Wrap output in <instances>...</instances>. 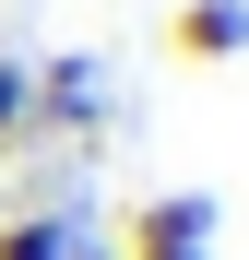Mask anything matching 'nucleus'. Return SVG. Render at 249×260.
Segmentation results:
<instances>
[{
	"instance_id": "1",
	"label": "nucleus",
	"mask_w": 249,
	"mask_h": 260,
	"mask_svg": "<svg viewBox=\"0 0 249 260\" xmlns=\"http://www.w3.org/2000/svg\"><path fill=\"white\" fill-rule=\"evenodd\" d=\"M131 260H214V189H154L131 225H119Z\"/></svg>"
},
{
	"instance_id": "2",
	"label": "nucleus",
	"mask_w": 249,
	"mask_h": 260,
	"mask_svg": "<svg viewBox=\"0 0 249 260\" xmlns=\"http://www.w3.org/2000/svg\"><path fill=\"white\" fill-rule=\"evenodd\" d=\"M166 48L178 59H249V0H178V12H166Z\"/></svg>"
},
{
	"instance_id": "4",
	"label": "nucleus",
	"mask_w": 249,
	"mask_h": 260,
	"mask_svg": "<svg viewBox=\"0 0 249 260\" xmlns=\"http://www.w3.org/2000/svg\"><path fill=\"white\" fill-rule=\"evenodd\" d=\"M0 142H36V59H0Z\"/></svg>"
},
{
	"instance_id": "3",
	"label": "nucleus",
	"mask_w": 249,
	"mask_h": 260,
	"mask_svg": "<svg viewBox=\"0 0 249 260\" xmlns=\"http://www.w3.org/2000/svg\"><path fill=\"white\" fill-rule=\"evenodd\" d=\"M0 260H83L71 213H0Z\"/></svg>"
}]
</instances>
